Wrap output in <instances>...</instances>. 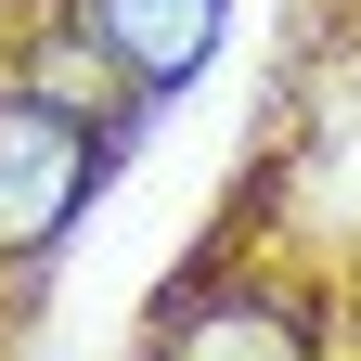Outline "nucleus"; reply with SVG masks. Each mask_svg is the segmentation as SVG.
Listing matches in <instances>:
<instances>
[{"mask_svg": "<svg viewBox=\"0 0 361 361\" xmlns=\"http://www.w3.org/2000/svg\"><path fill=\"white\" fill-rule=\"evenodd\" d=\"M142 361H323V323L284 271H194L155 310Z\"/></svg>", "mask_w": 361, "mask_h": 361, "instance_id": "2", "label": "nucleus"}, {"mask_svg": "<svg viewBox=\"0 0 361 361\" xmlns=\"http://www.w3.org/2000/svg\"><path fill=\"white\" fill-rule=\"evenodd\" d=\"M65 13L90 26V52L116 65L129 104H168V90H194V78H207L219 13H233V0H65Z\"/></svg>", "mask_w": 361, "mask_h": 361, "instance_id": "3", "label": "nucleus"}, {"mask_svg": "<svg viewBox=\"0 0 361 361\" xmlns=\"http://www.w3.org/2000/svg\"><path fill=\"white\" fill-rule=\"evenodd\" d=\"M90 194H104V129L39 104L26 78H0V258L65 245L90 219Z\"/></svg>", "mask_w": 361, "mask_h": 361, "instance_id": "1", "label": "nucleus"}]
</instances>
